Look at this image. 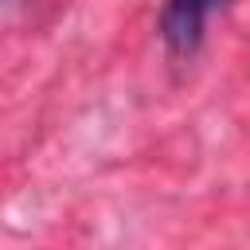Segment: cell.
Listing matches in <instances>:
<instances>
[{"label": "cell", "mask_w": 250, "mask_h": 250, "mask_svg": "<svg viewBox=\"0 0 250 250\" xmlns=\"http://www.w3.org/2000/svg\"><path fill=\"white\" fill-rule=\"evenodd\" d=\"M227 0H164L160 8V39L176 59H188L203 47L211 16Z\"/></svg>", "instance_id": "cell-1"}]
</instances>
